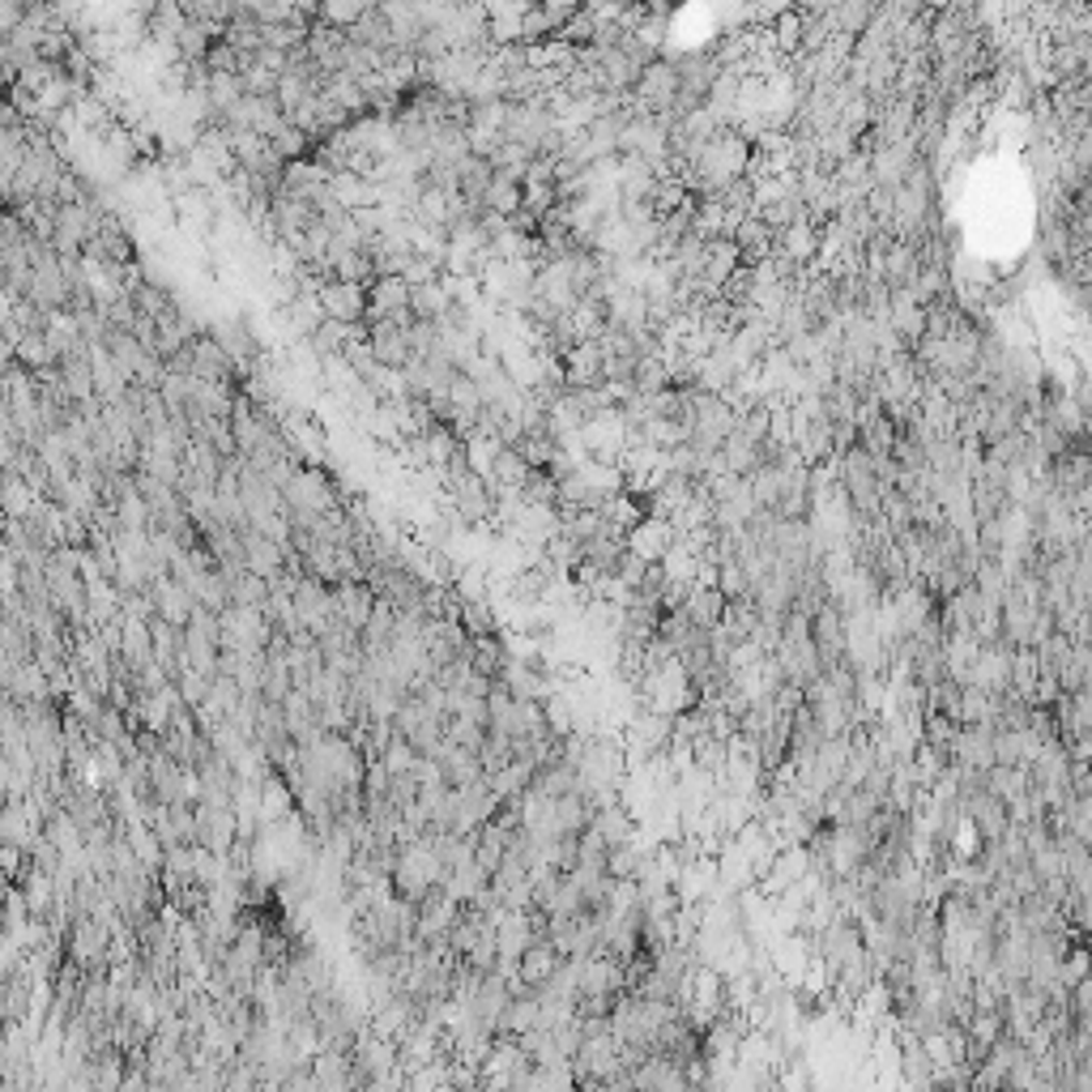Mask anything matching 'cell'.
Listing matches in <instances>:
<instances>
[{
    "label": "cell",
    "instance_id": "cell-1",
    "mask_svg": "<svg viewBox=\"0 0 1092 1092\" xmlns=\"http://www.w3.org/2000/svg\"><path fill=\"white\" fill-rule=\"evenodd\" d=\"M675 525L666 521V517H645V521H636L628 534H624V547H628V555L632 559H641V564H662V555L675 547Z\"/></svg>",
    "mask_w": 1092,
    "mask_h": 1092
},
{
    "label": "cell",
    "instance_id": "cell-2",
    "mask_svg": "<svg viewBox=\"0 0 1092 1092\" xmlns=\"http://www.w3.org/2000/svg\"><path fill=\"white\" fill-rule=\"evenodd\" d=\"M559 965H564V956H559L547 939H538V943H529L525 956L517 960V986L529 990V995H538V990L559 973Z\"/></svg>",
    "mask_w": 1092,
    "mask_h": 1092
},
{
    "label": "cell",
    "instance_id": "cell-3",
    "mask_svg": "<svg viewBox=\"0 0 1092 1092\" xmlns=\"http://www.w3.org/2000/svg\"><path fill=\"white\" fill-rule=\"evenodd\" d=\"M564 384L568 388H594V384H602V351H598V342H576L564 359Z\"/></svg>",
    "mask_w": 1092,
    "mask_h": 1092
},
{
    "label": "cell",
    "instance_id": "cell-4",
    "mask_svg": "<svg viewBox=\"0 0 1092 1092\" xmlns=\"http://www.w3.org/2000/svg\"><path fill=\"white\" fill-rule=\"evenodd\" d=\"M742 265V257H738V248H734V240L729 235H718V240H709L705 244V270H701V278L709 282V287H726V278Z\"/></svg>",
    "mask_w": 1092,
    "mask_h": 1092
}]
</instances>
